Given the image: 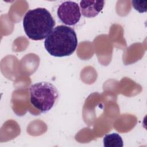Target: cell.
I'll use <instances>...</instances> for the list:
<instances>
[{"mask_svg": "<svg viewBox=\"0 0 147 147\" xmlns=\"http://www.w3.org/2000/svg\"><path fill=\"white\" fill-rule=\"evenodd\" d=\"M57 14L61 22L69 26L76 24L81 17L78 4L73 1H65L61 3L57 9Z\"/></svg>", "mask_w": 147, "mask_h": 147, "instance_id": "obj_4", "label": "cell"}, {"mask_svg": "<svg viewBox=\"0 0 147 147\" xmlns=\"http://www.w3.org/2000/svg\"><path fill=\"white\" fill-rule=\"evenodd\" d=\"M104 5V1H81L80 2V9L84 17L92 18L96 16L102 11Z\"/></svg>", "mask_w": 147, "mask_h": 147, "instance_id": "obj_5", "label": "cell"}, {"mask_svg": "<svg viewBox=\"0 0 147 147\" xmlns=\"http://www.w3.org/2000/svg\"><path fill=\"white\" fill-rule=\"evenodd\" d=\"M22 25L28 38L33 40H42L53 29L55 21L47 9L38 7L25 13Z\"/></svg>", "mask_w": 147, "mask_h": 147, "instance_id": "obj_2", "label": "cell"}, {"mask_svg": "<svg viewBox=\"0 0 147 147\" xmlns=\"http://www.w3.org/2000/svg\"><path fill=\"white\" fill-rule=\"evenodd\" d=\"M133 7L138 12L143 13L146 11V1H132Z\"/></svg>", "mask_w": 147, "mask_h": 147, "instance_id": "obj_7", "label": "cell"}, {"mask_svg": "<svg viewBox=\"0 0 147 147\" xmlns=\"http://www.w3.org/2000/svg\"><path fill=\"white\" fill-rule=\"evenodd\" d=\"M123 142L122 137L116 133L107 134L103 138V144L105 147H122Z\"/></svg>", "mask_w": 147, "mask_h": 147, "instance_id": "obj_6", "label": "cell"}, {"mask_svg": "<svg viewBox=\"0 0 147 147\" xmlns=\"http://www.w3.org/2000/svg\"><path fill=\"white\" fill-rule=\"evenodd\" d=\"M30 102L41 113L49 111L59 98L55 86L48 82H38L30 86Z\"/></svg>", "mask_w": 147, "mask_h": 147, "instance_id": "obj_3", "label": "cell"}, {"mask_svg": "<svg viewBox=\"0 0 147 147\" xmlns=\"http://www.w3.org/2000/svg\"><path fill=\"white\" fill-rule=\"evenodd\" d=\"M78 45L75 30L65 25L53 28L44 41L46 51L52 56L64 57L72 55Z\"/></svg>", "mask_w": 147, "mask_h": 147, "instance_id": "obj_1", "label": "cell"}]
</instances>
